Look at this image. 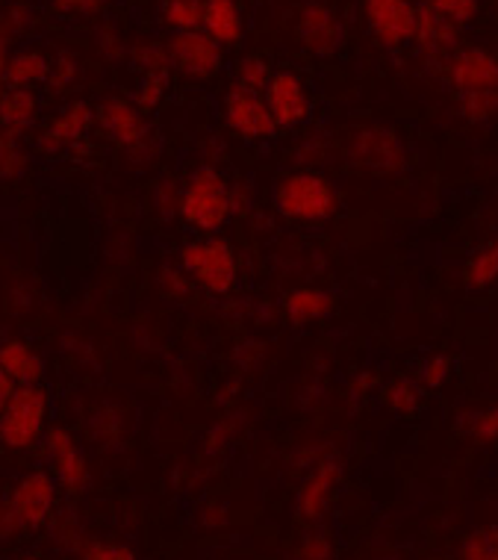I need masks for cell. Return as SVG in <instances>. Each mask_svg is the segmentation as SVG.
Listing matches in <instances>:
<instances>
[{
    "mask_svg": "<svg viewBox=\"0 0 498 560\" xmlns=\"http://www.w3.org/2000/svg\"><path fill=\"white\" fill-rule=\"evenodd\" d=\"M428 7H433V10L440 12V15H445L449 21H454V24H470L475 15H478L480 3L478 0H428Z\"/></svg>",
    "mask_w": 498,
    "mask_h": 560,
    "instance_id": "33",
    "label": "cell"
},
{
    "mask_svg": "<svg viewBox=\"0 0 498 560\" xmlns=\"http://www.w3.org/2000/svg\"><path fill=\"white\" fill-rule=\"evenodd\" d=\"M381 401L393 413H416L421 407V389L410 377H398L393 384H386V389L381 393Z\"/></svg>",
    "mask_w": 498,
    "mask_h": 560,
    "instance_id": "28",
    "label": "cell"
},
{
    "mask_svg": "<svg viewBox=\"0 0 498 560\" xmlns=\"http://www.w3.org/2000/svg\"><path fill=\"white\" fill-rule=\"evenodd\" d=\"M336 483H339V464L331 457H322L316 469L306 475V481L301 483V493H298V511L304 520H322V513L327 511V504L334 499Z\"/></svg>",
    "mask_w": 498,
    "mask_h": 560,
    "instance_id": "16",
    "label": "cell"
},
{
    "mask_svg": "<svg viewBox=\"0 0 498 560\" xmlns=\"http://www.w3.org/2000/svg\"><path fill=\"white\" fill-rule=\"evenodd\" d=\"M38 116V97L33 95V89H7L0 97V127L21 133L27 127H33Z\"/></svg>",
    "mask_w": 498,
    "mask_h": 560,
    "instance_id": "21",
    "label": "cell"
},
{
    "mask_svg": "<svg viewBox=\"0 0 498 560\" xmlns=\"http://www.w3.org/2000/svg\"><path fill=\"white\" fill-rule=\"evenodd\" d=\"M351 156L360 168L372 174H390L395 168H402L404 154L398 139H395L390 130H381V127H369V130H360L351 142Z\"/></svg>",
    "mask_w": 498,
    "mask_h": 560,
    "instance_id": "14",
    "label": "cell"
},
{
    "mask_svg": "<svg viewBox=\"0 0 498 560\" xmlns=\"http://www.w3.org/2000/svg\"><path fill=\"white\" fill-rule=\"evenodd\" d=\"M165 89H169V78H157V74L142 78L139 80V89H136V107L142 109V113H153L163 104Z\"/></svg>",
    "mask_w": 498,
    "mask_h": 560,
    "instance_id": "31",
    "label": "cell"
},
{
    "mask_svg": "<svg viewBox=\"0 0 498 560\" xmlns=\"http://www.w3.org/2000/svg\"><path fill=\"white\" fill-rule=\"evenodd\" d=\"M97 50H101L104 59H118L125 57V42H121V36L113 27H104L97 33Z\"/></svg>",
    "mask_w": 498,
    "mask_h": 560,
    "instance_id": "40",
    "label": "cell"
},
{
    "mask_svg": "<svg viewBox=\"0 0 498 560\" xmlns=\"http://www.w3.org/2000/svg\"><path fill=\"white\" fill-rule=\"evenodd\" d=\"M50 10L62 12V15H95L104 10L101 0H48Z\"/></svg>",
    "mask_w": 498,
    "mask_h": 560,
    "instance_id": "38",
    "label": "cell"
},
{
    "mask_svg": "<svg viewBox=\"0 0 498 560\" xmlns=\"http://www.w3.org/2000/svg\"><path fill=\"white\" fill-rule=\"evenodd\" d=\"M296 36L313 57H334L336 50L343 48L345 30L339 15L331 7L306 3L304 10L298 12Z\"/></svg>",
    "mask_w": 498,
    "mask_h": 560,
    "instance_id": "11",
    "label": "cell"
},
{
    "mask_svg": "<svg viewBox=\"0 0 498 560\" xmlns=\"http://www.w3.org/2000/svg\"><path fill=\"white\" fill-rule=\"evenodd\" d=\"M204 33L219 45H236L242 39V12L236 0H204Z\"/></svg>",
    "mask_w": 498,
    "mask_h": 560,
    "instance_id": "19",
    "label": "cell"
},
{
    "mask_svg": "<svg viewBox=\"0 0 498 560\" xmlns=\"http://www.w3.org/2000/svg\"><path fill=\"white\" fill-rule=\"evenodd\" d=\"M97 125L104 127V133L127 148L130 154H139L151 142V127L144 121V113L136 107V101L127 97H106L104 104L95 109Z\"/></svg>",
    "mask_w": 498,
    "mask_h": 560,
    "instance_id": "9",
    "label": "cell"
},
{
    "mask_svg": "<svg viewBox=\"0 0 498 560\" xmlns=\"http://www.w3.org/2000/svg\"><path fill=\"white\" fill-rule=\"evenodd\" d=\"M160 19L174 33H192L204 30V0H163Z\"/></svg>",
    "mask_w": 498,
    "mask_h": 560,
    "instance_id": "23",
    "label": "cell"
},
{
    "mask_svg": "<svg viewBox=\"0 0 498 560\" xmlns=\"http://www.w3.org/2000/svg\"><path fill=\"white\" fill-rule=\"evenodd\" d=\"M449 78L458 95L498 89V57L484 48L458 50V54H451Z\"/></svg>",
    "mask_w": 498,
    "mask_h": 560,
    "instance_id": "12",
    "label": "cell"
},
{
    "mask_svg": "<svg viewBox=\"0 0 498 560\" xmlns=\"http://www.w3.org/2000/svg\"><path fill=\"white\" fill-rule=\"evenodd\" d=\"M460 116L472 121V125H484L498 116V89L489 92H472V95H460Z\"/></svg>",
    "mask_w": 498,
    "mask_h": 560,
    "instance_id": "29",
    "label": "cell"
},
{
    "mask_svg": "<svg viewBox=\"0 0 498 560\" xmlns=\"http://www.w3.org/2000/svg\"><path fill=\"white\" fill-rule=\"evenodd\" d=\"M369 33L386 48H402L416 36L419 7L413 0H363Z\"/></svg>",
    "mask_w": 498,
    "mask_h": 560,
    "instance_id": "5",
    "label": "cell"
},
{
    "mask_svg": "<svg viewBox=\"0 0 498 560\" xmlns=\"http://www.w3.org/2000/svg\"><path fill=\"white\" fill-rule=\"evenodd\" d=\"M19 389H21L19 381H15L12 375H7V372L0 369V413L10 407V401L15 398V393H19Z\"/></svg>",
    "mask_w": 498,
    "mask_h": 560,
    "instance_id": "42",
    "label": "cell"
},
{
    "mask_svg": "<svg viewBox=\"0 0 498 560\" xmlns=\"http://www.w3.org/2000/svg\"><path fill=\"white\" fill-rule=\"evenodd\" d=\"M7 24H0V33L3 36H15V33H21V30H27V24H33V15H30V10L24 7V3H15L10 12H7Z\"/></svg>",
    "mask_w": 498,
    "mask_h": 560,
    "instance_id": "39",
    "label": "cell"
},
{
    "mask_svg": "<svg viewBox=\"0 0 498 560\" xmlns=\"http://www.w3.org/2000/svg\"><path fill=\"white\" fill-rule=\"evenodd\" d=\"M334 295H327L325 290H316V287H301V290H292L283 301V310H287L289 322L296 325H306V322H316L322 316H327L334 310Z\"/></svg>",
    "mask_w": 498,
    "mask_h": 560,
    "instance_id": "22",
    "label": "cell"
},
{
    "mask_svg": "<svg viewBox=\"0 0 498 560\" xmlns=\"http://www.w3.org/2000/svg\"><path fill=\"white\" fill-rule=\"evenodd\" d=\"M263 95H266L268 109H271V116H275L278 127H296L301 125V121H306V116H310V97H306V89L292 71H278Z\"/></svg>",
    "mask_w": 498,
    "mask_h": 560,
    "instance_id": "15",
    "label": "cell"
},
{
    "mask_svg": "<svg viewBox=\"0 0 498 560\" xmlns=\"http://www.w3.org/2000/svg\"><path fill=\"white\" fill-rule=\"evenodd\" d=\"M230 210H233V192H230L228 180L216 168L195 172L189 177V184L183 186L177 213L195 231H219L221 224L230 219Z\"/></svg>",
    "mask_w": 498,
    "mask_h": 560,
    "instance_id": "1",
    "label": "cell"
},
{
    "mask_svg": "<svg viewBox=\"0 0 498 560\" xmlns=\"http://www.w3.org/2000/svg\"><path fill=\"white\" fill-rule=\"evenodd\" d=\"M449 372H451V363L445 354H433V358L425 360V366H421V384L425 387H442L445 381H449Z\"/></svg>",
    "mask_w": 498,
    "mask_h": 560,
    "instance_id": "37",
    "label": "cell"
},
{
    "mask_svg": "<svg viewBox=\"0 0 498 560\" xmlns=\"http://www.w3.org/2000/svg\"><path fill=\"white\" fill-rule=\"evenodd\" d=\"M80 558L83 560H136V555L127 542L92 540V542H83Z\"/></svg>",
    "mask_w": 498,
    "mask_h": 560,
    "instance_id": "32",
    "label": "cell"
},
{
    "mask_svg": "<svg viewBox=\"0 0 498 560\" xmlns=\"http://www.w3.org/2000/svg\"><path fill=\"white\" fill-rule=\"evenodd\" d=\"M0 369L19 381L21 387L27 384H42L45 377V360L24 342V339H7L0 342Z\"/></svg>",
    "mask_w": 498,
    "mask_h": 560,
    "instance_id": "18",
    "label": "cell"
},
{
    "mask_svg": "<svg viewBox=\"0 0 498 560\" xmlns=\"http://www.w3.org/2000/svg\"><path fill=\"white\" fill-rule=\"evenodd\" d=\"M10 36H3L0 33V97H3V92H7V66H10Z\"/></svg>",
    "mask_w": 498,
    "mask_h": 560,
    "instance_id": "43",
    "label": "cell"
},
{
    "mask_svg": "<svg viewBox=\"0 0 498 560\" xmlns=\"http://www.w3.org/2000/svg\"><path fill=\"white\" fill-rule=\"evenodd\" d=\"M57 504V478L50 472L24 475L10 495V508L19 520L21 532H36L50 520Z\"/></svg>",
    "mask_w": 498,
    "mask_h": 560,
    "instance_id": "6",
    "label": "cell"
},
{
    "mask_svg": "<svg viewBox=\"0 0 498 560\" xmlns=\"http://www.w3.org/2000/svg\"><path fill=\"white\" fill-rule=\"evenodd\" d=\"M296 560H334V540L325 532L306 534L304 540L298 542Z\"/></svg>",
    "mask_w": 498,
    "mask_h": 560,
    "instance_id": "34",
    "label": "cell"
},
{
    "mask_svg": "<svg viewBox=\"0 0 498 560\" xmlns=\"http://www.w3.org/2000/svg\"><path fill=\"white\" fill-rule=\"evenodd\" d=\"M130 59H134V66L139 68L142 78H148V74L169 78V71L174 68L169 45H160V42H139V45L130 50Z\"/></svg>",
    "mask_w": 498,
    "mask_h": 560,
    "instance_id": "24",
    "label": "cell"
},
{
    "mask_svg": "<svg viewBox=\"0 0 498 560\" xmlns=\"http://www.w3.org/2000/svg\"><path fill=\"white\" fill-rule=\"evenodd\" d=\"M458 560H498V525H484V528L463 534Z\"/></svg>",
    "mask_w": 498,
    "mask_h": 560,
    "instance_id": "25",
    "label": "cell"
},
{
    "mask_svg": "<svg viewBox=\"0 0 498 560\" xmlns=\"http://www.w3.org/2000/svg\"><path fill=\"white\" fill-rule=\"evenodd\" d=\"M50 80V59L36 48L15 50L7 66V86L10 89H33Z\"/></svg>",
    "mask_w": 498,
    "mask_h": 560,
    "instance_id": "20",
    "label": "cell"
},
{
    "mask_svg": "<svg viewBox=\"0 0 498 560\" xmlns=\"http://www.w3.org/2000/svg\"><path fill=\"white\" fill-rule=\"evenodd\" d=\"M45 454H48L50 472L66 493H83L89 483L86 454L80 452L74 434L62 425L48 428L45 434Z\"/></svg>",
    "mask_w": 498,
    "mask_h": 560,
    "instance_id": "10",
    "label": "cell"
},
{
    "mask_svg": "<svg viewBox=\"0 0 498 560\" xmlns=\"http://www.w3.org/2000/svg\"><path fill=\"white\" fill-rule=\"evenodd\" d=\"M496 10H498V0H496Z\"/></svg>",
    "mask_w": 498,
    "mask_h": 560,
    "instance_id": "45",
    "label": "cell"
},
{
    "mask_svg": "<svg viewBox=\"0 0 498 560\" xmlns=\"http://www.w3.org/2000/svg\"><path fill=\"white\" fill-rule=\"evenodd\" d=\"M21 560H38V558H21Z\"/></svg>",
    "mask_w": 498,
    "mask_h": 560,
    "instance_id": "44",
    "label": "cell"
},
{
    "mask_svg": "<svg viewBox=\"0 0 498 560\" xmlns=\"http://www.w3.org/2000/svg\"><path fill=\"white\" fill-rule=\"evenodd\" d=\"M21 532L19 520L10 508V499H0V537H10V534Z\"/></svg>",
    "mask_w": 498,
    "mask_h": 560,
    "instance_id": "41",
    "label": "cell"
},
{
    "mask_svg": "<svg viewBox=\"0 0 498 560\" xmlns=\"http://www.w3.org/2000/svg\"><path fill=\"white\" fill-rule=\"evenodd\" d=\"M458 36L460 30L454 21L433 10V7H419V19H416V36L413 42L419 45L421 54L428 57H445V54H458Z\"/></svg>",
    "mask_w": 498,
    "mask_h": 560,
    "instance_id": "17",
    "label": "cell"
},
{
    "mask_svg": "<svg viewBox=\"0 0 498 560\" xmlns=\"http://www.w3.org/2000/svg\"><path fill=\"white\" fill-rule=\"evenodd\" d=\"M92 121H97L95 109L89 107L86 101H71V104L42 130V136H38V151L54 156L68 151V148L80 145V142L86 139Z\"/></svg>",
    "mask_w": 498,
    "mask_h": 560,
    "instance_id": "13",
    "label": "cell"
},
{
    "mask_svg": "<svg viewBox=\"0 0 498 560\" xmlns=\"http://www.w3.org/2000/svg\"><path fill=\"white\" fill-rule=\"evenodd\" d=\"M48 393L42 384H27L0 413V443L12 452H27L48 434Z\"/></svg>",
    "mask_w": 498,
    "mask_h": 560,
    "instance_id": "3",
    "label": "cell"
},
{
    "mask_svg": "<svg viewBox=\"0 0 498 560\" xmlns=\"http://www.w3.org/2000/svg\"><path fill=\"white\" fill-rule=\"evenodd\" d=\"M498 280V240L484 245L466 266V283L472 290H487Z\"/></svg>",
    "mask_w": 498,
    "mask_h": 560,
    "instance_id": "26",
    "label": "cell"
},
{
    "mask_svg": "<svg viewBox=\"0 0 498 560\" xmlns=\"http://www.w3.org/2000/svg\"><path fill=\"white\" fill-rule=\"evenodd\" d=\"M336 189L331 180L313 172H296L283 177L275 189V207L292 222H322L336 213Z\"/></svg>",
    "mask_w": 498,
    "mask_h": 560,
    "instance_id": "2",
    "label": "cell"
},
{
    "mask_svg": "<svg viewBox=\"0 0 498 560\" xmlns=\"http://www.w3.org/2000/svg\"><path fill=\"white\" fill-rule=\"evenodd\" d=\"M77 74H80V66L71 54H59L57 59H50V86L54 89H68L74 86Z\"/></svg>",
    "mask_w": 498,
    "mask_h": 560,
    "instance_id": "36",
    "label": "cell"
},
{
    "mask_svg": "<svg viewBox=\"0 0 498 560\" xmlns=\"http://www.w3.org/2000/svg\"><path fill=\"white\" fill-rule=\"evenodd\" d=\"M470 434L475 443H496L498 440V405L470 416Z\"/></svg>",
    "mask_w": 498,
    "mask_h": 560,
    "instance_id": "35",
    "label": "cell"
},
{
    "mask_svg": "<svg viewBox=\"0 0 498 560\" xmlns=\"http://www.w3.org/2000/svg\"><path fill=\"white\" fill-rule=\"evenodd\" d=\"M169 54H172L174 68L192 80L216 78L221 71V62H224L221 45L204 30L174 33L172 42H169Z\"/></svg>",
    "mask_w": 498,
    "mask_h": 560,
    "instance_id": "8",
    "label": "cell"
},
{
    "mask_svg": "<svg viewBox=\"0 0 498 560\" xmlns=\"http://www.w3.org/2000/svg\"><path fill=\"white\" fill-rule=\"evenodd\" d=\"M224 118H228L230 130L245 136V139H266L278 130V121L268 109L266 95L242 86V83L230 86L228 97H224Z\"/></svg>",
    "mask_w": 498,
    "mask_h": 560,
    "instance_id": "7",
    "label": "cell"
},
{
    "mask_svg": "<svg viewBox=\"0 0 498 560\" xmlns=\"http://www.w3.org/2000/svg\"><path fill=\"white\" fill-rule=\"evenodd\" d=\"M271 68H268V62L263 57H257V54H251V57H245L240 62V83L242 86L254 89V92H266V86L271 83Z\"/></svg>",
    "mask_w": 498,
    "mask_h": 560,
    "instance_id": "30",
    "label": "cell"
},
{
    "mask_svg": "<svg viewBox=\"0 0 498 560\" xmlns=\"http://www.w3.org/2000/svg\"><path fill=\"white\" fill-rule=\"evenodd\" d=\"M27 168V151L21 145V133L0 127V180H15Z\"/></svg>",
    "mask_w": 498,
    "mask_h": 560,
    "instance_id": "27",
    "label": "cell"
},
{
    "mask_svg": "<svg viewBox=\"0 0 498 560\" xmlns=\"http://www.w3.org/2000/svg\"><path fill=\"white\" fill-rule=\"evenodd\" d=\"M181 260L195 283L212 295H228L236 283V254L224 240L189 242L183 248Z\"/></svg>",
    "mask_w": 498,
    "mask_h": 560,
    "instance_id": "4",
    "label": "cell"
}]
</instances>
